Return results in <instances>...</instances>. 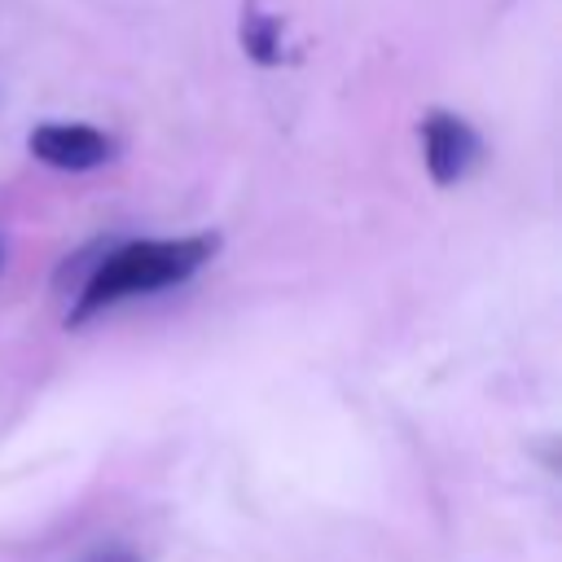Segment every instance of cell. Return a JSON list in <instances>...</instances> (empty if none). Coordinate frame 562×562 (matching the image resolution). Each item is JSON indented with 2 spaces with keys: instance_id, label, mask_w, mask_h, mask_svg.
<instances>
[{
  "instance_id": "cell-1",
  "label": "cell",
  "mask_w": 562,
  "mask_h": 562,
  "mask_svg": "<svg viewBox=\"0 0 562 562\" xmlns=\"http://www.w3.org/2000/svg\"><path fill=\"white\" fill-rule=\"evenodd\" d=\"M215 250H220V237H215V233L123 241V246L105 250V255L88 268V277L79 281V294H75V303H70L66 325H83V321L101 316L105 307H114V303H123V299H140V294L171 290V285L189 281Z\"/></svg>"
},
{
  "instance_id": "cell-2",
  "label": "cell",
  "mask_w": 562,
  "mask_h": 562,
  "mask_svg": "<svg viewBox=\"0 0 562 562\" xmlns=\"http://www.w3.org/2000/svg\"><path fill=\"white\" fill-rule=\"evenodd\" d=\"M417 132H422V162H426V171L439 189L461 184L474 171V162L483 158L479 132L452 110H430Z\"/></svg>"
},
{
  "instance_id": "cell-3",
  "label": "cell",
  "mask_w": 562,
  "mask_h": 562,
  "mask_svg": "<svg viewBox=\"0 0 562 562\" xmlns=\"http://www.w3.org/2000/svg\"><path fill=\"white\" fill-rule=\"evenodd\" d=\"M26 149L44 167H57V171H92V167H105L119 145H114V136H105L92 123H40L26 136Z\"/></svg>"
},
{
  "instance_id": "cell-4",
  "label": "cell",
  "mask_w": 562,
  "mask_h": 562,
  "mask_svg": "<svg viewBox=\"0 0 562 562\" xmlns=\"http://www.w3.org/2000/svg\"><path fill=\"white\" fill-rule=\"evenodd\" d=\"M237 40H241L246 57L259 61V66H281L285 61V26H281L277 13H263L255 0H246V9H241Z\"/></svg>"
},
{
  "instance_id": "cell-5",
  "label": "cell",
  "mask_w": 562,
  "mask_h": 562,
  "mask_svg": "<svg viewBox=\"0 0 562 562\" xmlns=\"http://www.w3.org/2000/svg\"><path fill=\"white\" fill-rule=\"evenodd\" d=\"M92 562H140L136 553H101V558H92Z\"/></svg>"
}]
</instances>
